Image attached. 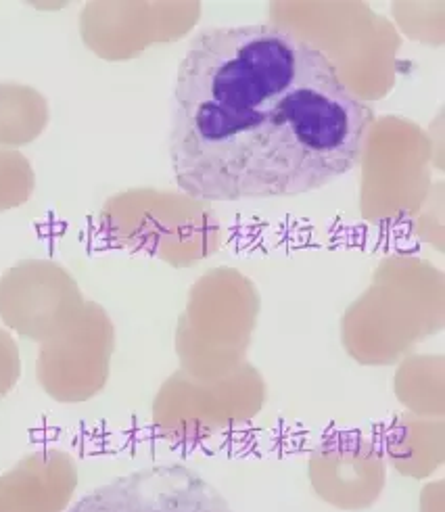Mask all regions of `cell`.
Wrapping results in <instances>:
<instances>
[{
    "label": "cell",
    "mask_w": 445,
    "mask_h": 512,
    "mask_svg": "<svg viewBox=\"0 0 445 512\" xmlns=\"http://www.w3.org/2000/svg\"><path fill=\"white\" fill-rule=\"evenodd\" d=\"M372 111L318 46L272 26H218L186 46L170 161L199 201L308 195L358 166Z\"/></svg>",
    "instance_id": "1"
},
{
    "label": "cell",
    "mask_w": 445,
    "mask_h": 512,
    "mask_svg": "<svg viewBox=\"0 0 445 512\" xmlns=\"http://www.w3.org/2000/svg\"><path fill=\"white\" fill-rule=\"evenodd\" d=\"M69 512H234L228 500L184 464H155L82 496Z\"/></svg>",
    "instance_id": "2"
},
{
    "label": "cell",
    "mask_w": 445,
    "mask_h": 512,
    "mask_svg": "<svg viewBox=\"0 0 445 512\" xmlns=\"http://www.w3.org/2000/svg\"><path fill=\"white\" fill-rule=\"evenodd\" d=\"M30 191L28 168L21 159L11 155H0V207L21 201Z\"/></svg>",
    "instance_id": "4"
},
{
    "label": "cell",
    "mask_w": 445,
    "mask_h": 512,
    "mask_svg": "<svg viewBox=\"0 0 445 512\" xmlns=\"http://www.w3.org/2000/svg\"><path fill=\"white\" fill-rule=\"evenodd\" d=\"M46 111L40 97L28 88L0 86V141L23 143L44 124Z\"/></svg>",
    "instance_id": "3"
}]
</instances>
